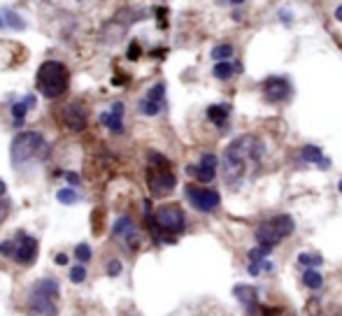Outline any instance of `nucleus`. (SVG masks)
Here are the masks:
<instances>
[{
  "label": "nucleus",
  "instance_id": "obj_23",
  "mask_svg": "<svg viewBox=\"0 0 342 316\" xmlns=\"http://www.w3.org/2000/svg\"><path fill=\"white\" fill-rule=\"evenodd\" d=\"M144 98L154 100V103H161L163 105V98H166V84H154V86L147 91V96Z\"/></svg>",
  "mask_w": 342,
  "mask_h": 316
},
{
  "label": "nucleus",
  "instance_id": "obj_25",
  "mask_svg": "<svg viewBox=\"0 0 342 316\" xmlns=\"http://www.w3.org/2000/svg\"><path fill=\"white\" fill-rule=\"evenodd\" d=\"M75 258H77L79 263H88V261H91V246H88V244H77V246H75Z\"/></svg>",
  "mask_w": 342,
  "mask_h": 316
},
{
  "label": "nucleus",
  "instance_id": "obj_16",
  "mask_svg": "<svg viewBox=\"0 0 342 316\" xmlns=\"http://www.w3.org/2000/svg\"><path fill=\"white\" fill-rule=\"evenodd\" d=\"M300 158H303L305 163H315L317 168H324L328 170L331 168V161L324 156V151H321L319 147H315V144H305L303 151H300Z\"/></svg>",
  "mask_w": 342,
  "mask_h": 316
},
{
  "label": "nucleus",
  "instance_id": "obj_27",
  "mask_svg": "<svg viewBox=\"0 0 342 316\" xmlns=\"http://www.w3.org/2000/svg\"><path fill=\"white\" fill-rule=\"evenodd\" d=\"M84 279H86V270H84V265H75V267H70V281L82 283Z\"/></svg>",
  "mask_w": 342,
  "mask_h": 316
},
{
  "label": "nucleus",
  "instance_id": "obj_5",
  "mask_svg": "<svg viewBox=\"0 0 342 316\" xmlns=\"http://www.w3.org/2000/svg\"><path fill=\"white\" fill-rule=\"evenodd\" d=\"M296 230V224H293V218L289 214H277V216L268 218L263 224L256 228V242L261 246H268V249H275L284 237Z\"/></svg>",
  "mask_w": 342,
  "mask_h": 316
},
{
  "label": "nucleus",
  "instance_id": "obj_29",
  "mask_svg": "<svg viewBox=\"0 0 342 316\" xmlns=\"http://www.w3.org/2000/svg\"><path fill=\"white\" fill-rule=\"evenodd\" d=\"M107 274H110V277H116V274H121V263H119V261H112L110 265H107Z\"/></svg>",
  "mask_w": 342,
  "mask_h": 316
},
{
  "label": "nucleus",
  "instance_id": "obj_28",
  "mask_svg": "<svg viewBox=\"0 0 342 316\" xmlns=\"http://www.w3.org/2000/svg\"><path fill=\"white\" fill-rule=\"evenodd\" d=\"M14 240H7V242H3V244H0V254H3V256H7V258H12L14 256Z\"/></svg>",
  "mask_w": 342,
  "mask_h": 316
},
{
  "label": "nucleus",
  "instance_id": "obj_34",
  "mask_svg": "<svg viewBox=\"0 0 342 316\" xmlns=\"http://www.w3.org/2000/svg\"><path fill=\"white\" fill-rule=\"evenodd\" d=\"M23 103H26L28 109H30V107H35V103H38V100H35V96L30 93V96H26V98H23Z\"/></svg>",
  "mask_w": 342,
  "mask_h": 316
},
{
  "label": "nucleus",
  "instance_id": "obj_39",
  "mask_svg": "<svg viewBox=\"0 0 342 316\" xmlns=\"http://www.w3.org/2000/svg\"><path fill=\"white\" fill-rule=\"evenodd\" d=\"M337 188H340V193H342V181H340V184H337Z\"/></svg>",
  "mask_w": 342,
  "mask_h": 316
},
{
  "label": "nucleus",
  "instance_id": "obj_26",
  "mask_svg": "<svg viewBox=\"0 0 342 316\" xmlns=\"http://www.w3.org/2000/svg\"><path fill=\"white\" fill-rule=\"evenodd\" d=\"M56 198H58L63 205H72V202H77V193L72 191V188H61V191L56 193Z\"/></svg>",
  "mask_w": 342,
  "mask_h": 316
},
{
  "label": "nucleus",
  "instance_id": "obj_9",
  "mask_svg": "<svg viewBox=\"0 0 342 316\" xmlns=\"http://www.w3.org/2000/svg\"><path fill=\"white\" fill-rule=\"evenodd\" d=\"M14 261L21 263V265H30V263H35V258H38V240L35 237H30V235L26 233H19L17 240H14Z\"/></svg>",
  "mask_w": 342,
  "mask_h": 316
},
{
  "label": "nucleus",
  "instance_id": "obj_10",
  "mask_svg": "<svg viewBox=\"0 0 342 316\" xmlns=\"http://www.w3.org/2000/svg\"><path fill=\"white\" fill-rule=\"evenodd\" d=\"M261 88H263V96L268 103H284L291 96V86H289L287 77H268L261 84Z\"/></svg>",
  "mask_w": 342,
  "mask_h": 316
},
{
  "label": "nucleus",
  "instance_id": "obj_24",
  "mask_svg": "<svg viewBox=\"0 0 342 316\" xmlns=\"http://www.w3.org/2000/svg\"><path fill=\"white\" fill-rule=\"evenodd\" d=\"M298 263L305 267H319L324 263V258L317 256V254H298Z\"/></svg>",
  "mask_w": 342,
  "mask_h": 316
},
{
  "label": "nucleus",
  "instance_id": "obj_7",
  "mask_svg": "<svg viewBox=\"0 0 342 316\" xmlns=\"http://www.w3.org/2000/svg\"><path fill=\"white\" fill-rule=\"evenodd\" d=\"M177 179H175V172L168 168H159V165H149L147 170V186H149L151 196L161 198V196H168V193L175 188Z\"/></svg>",
  "mask_w": 342,
  "mask_h": 316
},
{
  "label": "nucleus",
  "instance_id": "obj_18",
  "mask_svg": "<svg viewBox=\"0 0 342 316\" xmlns=\"http://www.w3.org/2000/svg\"><path fill=\"white\" fill-rule=\"evenodd\" d=\"M235 70H240V66H233L231 60H219L214 66V70H212V75H214L216 79H221V82H226V79H231V77L235 75Z\"/></svg>",
  "mask_w": 342,
  "mask_h": 316
},
{
  "label": "nucleus",
  "instance_id": "obj_11",
  "mask_svg": "<svg viewBox=\"0 0 342 316\" xmlns=\"http://www.w3.org/2000/svg\"><path fill=\"white\" fill-rule=\"evenodd\" d=\"M61 121H63V125H66L68 131H72V133H82L84 128H86V121H88L86 109H84L79 103H70V105H66V107L61 109Z\"/></svg>",
  "mask_w": 342,
  "mask_h": 316
},
{
  "label": "nucleus",
  "instance_id": "obj_31",
  "mask_svg": "<svg viewBox=\"0 0 342 316\" xmlns=\"http://www.w3.org/2000/svg\"><path fill=\"white\" fill-rule=\"evenodd\" d=\"M7 19H10V26H17L19 30H21V28H23V21L17 17V14H12V12H7Z\"/></svg>",
  "mask_w": 342,
  "mask_h": 316
},
{
  "label": "nucleus",
  "instance_id": "obj_13",
  "mask_svg": "<svg viewBox=\"0 0 342 316\" xmlns=\"http://www.w3.org/2000/svg\"><path fill=\"white\" fill-rule=\"evenodd\" d=\"M112 233H114V237H119V240H126L131 249H135V246H138V233H135V226H133V221L128 216L116 218V224H114V228H112Z\"/></svg>",
  "mask_w": 342,
  "mask_h": 316
},
{
  "label": "nucleus",
  "instance_id": "obj_15",
  "mask_svg": "<svg viewBox=\"0 0 342 316\" xmlns=\"http://www.w3.org/2000/svg\"><path fill=\"white\" fill-rule=\"evenodd\" d=\"M121 116H123V105L114 103L112 105V112H103V114H100V123L105 125V128H110L112 133H121L123 131Z\"/></svg>",
  "mask_w": 342,
  "mask_h": 316
},
{
  "label": "nucleus",
  "instance_id": "obj_22",
  "mask_svg": "<svg viewBox=\"0 0 342 316\" xmlns=\"http://www.w3.org/2000/svg\"><path fill=\"white\" fill-rule=\"evenodd\" d=\"M26 112H28L26 103H14V105H12V119H14V125H17V128H21V125H23V116H26Z\"/></svg>",
  "mask_w": 342,
  "mask_h": 316
},
{
  "label": "nucleus",
  "instance_id": "obj_3",
  "mask_svg": "<svg viewBox=\"0 0 342 316\" xmlns=\"http://www.w3.org/2000/svg\"><path fill=\"white\" fill-rule=\"evenodd\" d=\"M58 281L56 279H40L28 293V314L30 316H56L58 307Z\"/></svg>",
  "mask_w": 342,
  "mask_h": 316
},
{
  "label": "nucleus",
  "instance_id": "obj_35",
  "mask_svg": "<svg viewBox=\"0 0 342 316\" xmlns=\"http://www.w3.org/2000/svg\"><path fill=\"white\" fill-rule=\"evenodd\" d=\"M56 263H58V265H68V256L66 254H58V256H56Z\"/></svg>",
  "mask_w": 342,
  "mask_h": 316
},
{
  "label": "nucleus",
  "instance_id": "obj_8",
  "mask_svg": "<svg viewBox=\"0 0 342 316\" xmlns=\"http://www.w3.org/2000/svg\"><path fill=\"white\" fill-rule=\"evenodd\" d=\"M186 198L191 202L193 209H198V212H214L219 207L221 202V196L214 191V188H203V186H196V184H189L186 186Z\"/></svg>",
  "mask_w": 342,
  "mask_h": 316
},
{
  "label": "nucleus",
  "instance_id": "obj_40",
  "mask_svg": "<svg viewBox=\"0 0 342 316\" xmlns=\"http://www.w3.org/2000/svg\"><path fill=\"white\" fill-rule=\"evenodd\" d=\"M0 28H3V17H0Z\"/></svg>",
  "mask_w": 342,
  "mask_h": 316
},
{
  "label": "nucleus",
  "instance_id": "obj_4",
  "mask_svg": "<svg viewBox=\"0 0 342 316\" xmlns=\"http://www.w3.org/2000/svg\"><path fill=\"white\" fill-rule=\"evenodd\" d=\"M38 88L44 98H58L68 91V70L58 60H47L38 70Z\"/></svg>",
  "mask_w": 342,
  "mask_h": 316
},
{
  "label": "nucleus",
  "instance_id": "obj_12",
  "mask_svg": "<svg viewBox=\"0 0 342 316\" xmlns=\"http://www.w3.org/2000/svg\"><path fill=\"white\" fill-rule=\"evenodd\" d=\"M216 165H219V158L214 153H203L198 165H186V172L191 177H196L200 184H210L216 175Z\"/></svg>",
  "mask_w": 342,
  "mask_h": 316
},
{
  "label": "nucleus",
  "instance_id": "obj_37",
  "mask_svg": "<svg viewBox=\"0 0 342 316\" xmlns=\"http://www.w3.org/2000/svg\"><path fill=\"white\" fill-rule=\"evenodd\" d=\"M5 191H7V186H5V181H3V179H0V198H3V196H5Z\"/></svg>",
  "mask_w": 342,
  "mask_h": 316
},
{
  "label": "nucleus",
  "instance_id": "obj_21",
  "mask_svg": "<svg viewBox=\"0 0 342 316\" xmlns=\"http://www.w3.org/2000/svg\"><path fill=\"white\" fill-rule=\"evenodd\" d=\"M210 56L216 60V63H219V60H228L233 56V47H231V44H216Z\"/></svg>",
  "mask_w": 342,
  "mask_h": 316
},
{
  "label": "nucleus",
  "instance_id": "obj_38",
  "mask_svg": "<svg viewBox=\"0 0 342 316\" xmlns=\"http://www.w3.org/2000/svg\"><path fill=\"white\" fill-rule=\"evenodd\" d=\"M228 3H231V5H235V7H237V5H242V3H247V0H228Z\"/></svg>",
  "mask_w": 342,
  "mask_h": 316
},
{
  "label": "nucleus",
  "instance_id": "obj_32",
  "mask_svg": "<svg viewBox=\"0 0 342 316\" xmlns=\"http://www.w3.org/2000/svg\"><path fill=\"white\" fill-rule=\"evenodd\" d=\"M279 19H282V21H284V23H291V12H289V10H279Z\"/></svg>",
  "mask_w": 342,
  "mask_h": 316
},
{
  "label": "nucleus",
  "instance_id": "obj_1",
  "mask_svg": "<svg viewBox=\"0 0 342 316\" xmlns=\"http://www.w3.org/2000/svg\"><path fill=\"white\" fill-rule=\"evenodd\" d=\"M263 158V142L256 135H240L231 142L221 158V168H224V179L233 188L247 179L249 170H256Z\"/></svg>",
  "mask_w": 342,
  "mask_h": 316
},
{
  "label": "nucleus",
  "instance_id": "obj_30",
  "mask_svg": "<svg viewBox=\"0 0 342 316\" xmlns=\"http://www.w3.org/2000/svg\"><path fill=\"white\" fill-rule=\"evenodd\" d=\"M128 58H131V60H138L140 58V44L138 42H133L131 47H128Z\"/></svg>",
  "mask_w": 342,
  "mask_h": 316
},
{
  "label": "nucleus",
  "instance_id": "obj_33",
  "mask_svg": "<svg viewBox=\"0 0 342 316\" xmlns=\"http://www.w3.org/2000/svg\"><path fill=\"white\" fill-rule=\"evenodd\" d=\"M66 179L70 181L72 186H75V184H79V175H75V172H68V175H66Z\"/></svg>",
  "mask_w": 342,
  "mask_h": 316
},
{
  "label": "nucleus",
  "instance_id": "obj_36",
  "mask_svg": "<svg viewBox=\"0 0 342 316\" xmlns=\"http://www.w3.org/2000/svg\"><path fill=\"white\" fill-rule=\"evenodd\" d=\"M335 19L342 23V5H340V7H335Z\"/></svg>",
  "mask_w": 342,
  "mask_h": 316
},
{
  "label": "nucleus",
  "instance_id": "obj_19",
  "mask_svg": "<svg viewBox=\"0 0 342 316\" xmlns=\"http://www.w3.org/2000/svg\"><path fill=\"white\" fill-rule=\"evenodd\" d=\"M303 283L307 286V289H312V291H319L321 286H324V277L317 272L315 267H307V270L303 272Z\"/></svg>",
  "mask_w": 342,
  "mask_h": 316
},
{
  "label": "nucleus",
  "instance_id": "obj_2",
  "mask_svg": "<svg viewBox=\"0 0 342 316\" xmlns=\"http://www.w3.org/2000/svg\"><path fill=\"white\" fill-rule=\"evenodd\" d=\"M147 224L154 235V240L161 242L163 235H179L186 226V216L179 205H161L154 214H147Z\"/></svg>",
  "mask_w": 342,
  "mask_h": 316
},
{
  "label": "nucleus",
  "instance_id": "obj_6",
  "mask_svg": "<svg viewBox=\"0 0 342 316\" xmlns=\"http://www.w3.org/2000/svg\"><path fill=\"white\" fill-rule=\"evenodd\" d=\"M42 149H44V140L40 133H35V131L19 133V135L14 137V142H12V161L17 165H23L38 151H42Z\"/></svg>",
  "mask_w": 342,
  "mask_h": 316
},
{
  "label": "nucleus",
  "instance_id": "obj_14",
  "mask_svg": "<svg viewBox=\"0 0 342 316\" xmlns=\"http://www.w3.org/2000/svg\"><path fill=\"white\" fill-rule=\"evenodd\" d=\"M235 298L242 302V307L247 309L249 316H256V309H259V298H256V291L252 286H242V283H237L235 289Z\"/></svg>",
  "mask_w": 342,
  "mask_h": 316
},
{
  "label": "nucleus",
  "instance_id": "obj_20",
  "mask_svg": "<svg viewBox=\"0 0 342 316\" xmlns=\"http://www.w3.org/2000/svg\"><path fill=\"white\" fill-rule=\"evenodd\" d=\"M161 109H163L161 103H154V100H149V98L140 100V112H142L144 116H156V114H161Z\"/></svg>",
  "mask_w": 342,
  "mask_h": 316
},
{
  "label": "nucleus",
  "instance_id": "obj_17",
  "mask_svg": "<svg viewBox=\"0 0 342 316\" xmlns=\"http://www.w3.org/2000/svg\"><path fill=\"white\" fill-rule=\"evenodd\" d=\"M228 116H231V107H228V105H210V107H207V119H210L216 128H224Z\"/></svg>",
  "mask_w": 342,
  "mask_h": 316
}]
</instances>
